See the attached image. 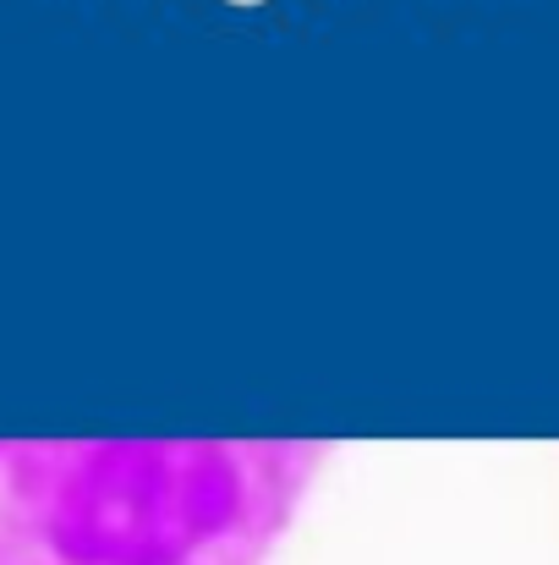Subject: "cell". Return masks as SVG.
Segmentation results:
<instances>
[{
    "instance_id": "obj_1",
    "label": "cell",
    "mask_w": 559,
    "mask_h": 565,
    "mask_svg": "<svg viewBox=\"0 0 559 565\" xmlns=\"http://www.w3.org/2000/svg\"><path fill=\"white\" fill-rule=\"evenodd\" d=\"M319 461L308 439L0 445V565H264Z\"/></svg>"
}]
</instances>
